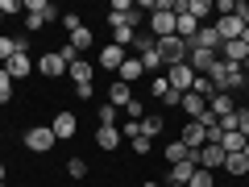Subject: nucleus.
<instances>
[{
  "label": "nucleus",
  "mask_w": 249,
  "mask_h": 187,
  "mask_svg": "<svg viewBox=\"0 0 249 187\" xmlns=\"http://www.w3.org/2000/svg\"><path fill=\"white\" fill-rule=\"evenodd\" d=\"M142 187H158V183H154V179H145V183H142Z\"/></svg>",
  "instance_id": "44"
},
{
  "label": "nucleus",
  "mask_w": 249,
  "mask_h": 187,
  "mask_svg": "<svg viewBox=\"0 0 249 187\" xmlns=\"http://www.w3.org/2000/svg\"><path fill=\"white\" fill-rule=\"evenodd\" d=\"M62 25L75 34V29H83V21H79V13H62Z\"/></svg>",
  "instance_id": "41"
},
{
  "label": "nucleus",
  "mask_w": 249,
  "mask_h": 187,
  "mask_svg": "<svg viewBox=\"0 0 249 187\" xmlns=\"http://www.w3.org/2000/svg\"><path fill=\"white\" fill-rule=\"evenodd\" d=\"M166 83L178 92V96H187V92H191V83H196V71H191V62H178V67H170V71H166Z\"/></svg>",
  "instance_id": "4"
},
{
  "label": "nucleus",
  "mask_w": 249,
  "mask_h": 187,
  "mask_svg": "<svg viewBox=\"0 0 249 187\" xmlns=\"http://www.w3.org/2000/svg\"><path fill=\"white\" fill-rule=\"evenodd\" d=\"M150 92H154V96H158V100H166L170 83H166V79H150Z\"/></svg>",
  "instance_id": "39"
},
{
  "label": "nucleus",
  "mask_w": 249,
  "mask_h": 187,
  "mask_svg": "<svg viewBox=\"0 0 249 187\" xmlns=\"http://www.w3.org/2000/svg\"><path fill=\"white\" fill-rule=\"evenodd\" d=\"M121 62H124L121 46H104V50H100V67H104V71H121Z\"/></svg>",
  "instance_id": "20"
},
{
  "label": "nucleus",
  "mask_w": 249,
  "mask_h": 187,
  "mask_svg": "<svg viewBox=\"0 0 249 187\" xmlns=\"http://www.w3.org/2000/svg\"><path fill=\"white\" fill-rule=\"evenodd\" d=\"M196 170H199V162H196V158H187V162H175V167H170V183H183V187H187Z\"/></svg>",
  "instance_id": "16"
},
{
  "label": "nucleus",
  "mask_w": 249,
  "mask_h": 187,
  "mask_svg": "<svg viewBox=\"0 0 249 187\" xmlns=\"http://www.w3.org/2000/svg\"><path fill=\"white\" fill-rule=\"evenodd\" d=\"M0 13H4V17H9V13H21V4L17 0H0Z\"/></svg>",
  "instance_id": "42"
},
{
  "label": "nucleus",
  "mask_w": 249,
  "mask_h": 187,
  "mask_svg": "<svg viewBox=\"0 0 249 187\" xmlns=\"http://www.w3.org/2000/svg\"><path fill=\"white\" fill-rule=\"evenodd\" d=\"M224 170H229V175H245L249 158H245V154H224Z\"/></svg>",
  "instance_id": "26"
},
{
  "label": "nucleus",
  "mask_w": 249,
  "mask_h": 187,
  "mask_svg": "<svg viewBox=\"0 0 249 187\" xmlns=\"http://www.w3.org/2000/svg\"><path fill=\"white\" fill-rule=\"evenodd\" d=\"M0 183H4V162H0Z\"/></svg>",
  "instance_id": "45"
},
{
  "label": "nucleus",
  "mask_w": 249,
  "mask_h": 187,
  "mask_svg": "<svg viewBox=\"0 0 249 187\" xmlns=\"http://www.w3.org/2000/svg\"><path fill=\"white\" fill-rule=\"evenodd\" d=\"M121 142H124V137H121L116 125H100V129H96V146H100V150H116Z\"/></svg>",
  "instance_id": "12"
},
{
  "label": "nucleus",
  "mask_w": 249,
  "mask_h": 187,
  "mask_svg": "<svg viewBox=\"0 0 249 187\" xmlns=\"http://www.w3.org/2000/svg\"><path fill=\"white\" fill-rule=\"evenodd\" d=\"M241 71H245V79H249V58H245V62H241Z\"/></svg>",
  "instance_id": "43"
},
{
  "label": "nucleus",
  "mask_w": 249,
  "mask_h": 187,
  "mask_svg": "<svg viewBox=\"0 0 249 187\" xmlns=\"http://www.w3.org/2000/svg\"><path fill=\"white\" fill-rule=\"evenodd\" d=\"M208 79L216 83V92H232V88H241V83H245V71H241V67H232V62H224V58H216V67L208 71Z\"/></svg>",
  "instance_id": "1"
},
{
  "label": "nucleus",
  "mask_w": 249,
  "mask_h": 187,
  "mask_svg": "<svg viewBox=\"0 0 249 187\" xmlns=\"http://www.w3.org/2000/svg\"><path fill=\"white\" fill-rule=\"evenodd\" d=\"M170 187H183V183H170Z\"/></svg>",
  "instance_id": "47"
},
{
  "label": "nucleus",
  "mask_w": 249,
  "mask_h": 187,
  "mask_svg": "<svg viewBox=\"0 0 249 187\" xmlns=\"http://www.w3.org/2000/svg\"><path fill=\"white\" fill-rule=\"evenodd\" d=\"M133 100V92H129V83H121V79H112V88H108V104H116V108H124Z\"/></svg>",
  "instance_id": "21"
},
{
  "label": "nucleus",
  "mask_w": 249,
  "mask_h": 187,
  "mask_svg": "<svg viewBox=\"0 0 249 187\" xmlns=\"http://www.w3.org/2000/svg\"><path fill=\"white\" fill-rule=\"evenodd\" d=\"M137 58H142V67H145V71H158V67H162L158 42H154V46H142V50H137Z\"/></svg>",
  "instance_id": "22"
},
{
  "label": "nucleus",
  "mask_w": 249,
  "mask_h": 187,
  "mask_svg": "<svg viewBox=\"0 0 249 187\" xmlns=\"http://www.w3.org/2000/svg\"><path fill=\"white\" fill-rule=\"evenodd\" d=\"M50 129H54V137H58V142H67V137H75L79 121H75V112H58V116L50 121Z\"/></svg>",
  "instance_id": "8"
},
{
  "label": "nucleus",
  "mask_w": 249,
  "mask_h": 187,
  "mask_svg": "<svg viewBox=\"0 0 249 187\" xmlns=\"http://www.w3.org/2000/svg\"><path fill=\"white\" fill-rule=\"evenodd\" d=\"M191 92H196V96H204V100H212V96H216V83L208 79V75H196V83H191Z\"/></svg>",
  "instance_id": "27"
},
{
  "label": "nucleus",
  "mask_w": 249,
  "mask_h": 187,
  "mask_svg": "<svg viewBox=\"0 0 249 187\" xmlns=\"http://www.w3.org/2000/svg\"><path fill=\"white\" fill-rule=\"evenodd\" d=\"M67 75H71L75 79V88H79V83H91V62H71V67H67Z\"/></svg>",
  "instance_id": "25"
},
{
  "label": "nucleus",
  "mask_w": 249,
  "mask_h": 187,
  "mask_svg": "<svg viewBox=\"0 0 249 187\" xmlns=\"http://www.w3.org/2000/svg\"><path fill=\"white\" fill-rule=\"evenodd\" d=\"M129 146H133L137 154H150V150H154V142H150V137H145V133H142V137H133V142H129Z\"/></svg>",
  "instance_id": "38"
},
{
  "label": "nucleus",
  "mask_w": 249,
  "mask_h": 187,
  "mask_svg": "<svg viewBox=\"0 0 249 187\" xmlns=\"http://www.w3.org/2000/svg\"><path fill=\"white\" fill-rule=\"evenodd\" d=\"M58 58L67 62V67H71V62H79V50H75V46L67 42V46H58Z\"/></svg>",
  "instance_id": "36"
},
{
  "label": "nucleus",
  "mask_w": 249,
  "mask_h": 187,
  "mask_svg": "<svg viewBox=\"0 0 249 187\" xmlns=\"http://www.w3.org/2000/svg\"><path fill=\"white\" fill-rule=\"evenodd\" d=\"M191 46H196V50H212V54H220V34H216V25H199V34H196V42H191Z\"/></svg>",
  "instance_id": "7"
},
{
  "label": "nucleus",
  "mask_w": 249,
  "mask_h": 187,
  "mask_svg": "<svg viewBox=\"0 0 249 187\" xmlns=\"http://www.w3.org/2000/svg\"><path fill=\"white\" fill-rule=\"evenodd\" d=\"M67 175H71V179H83V175H88V162H83V158H71V162H67Z\"/></svg>",
  "instance_id": "35"
},
{
  "label": "nucleus",
  "mask_w": 249,
  "mask_h": 187,
  "mask_svg": "<svg viewBox=\"0 0 249 187\" xmlns=\"http://www.w3.org/2000/svg\"><path fill=\"white\" fill-rule=\"evenodd\" d=\"M237 133L249 142V112H241V108H237Z\"/></svg>",
  "instance_id": "40"
},
{
  "label": "nucleus",
  "mask_w": 249,
  "mask_h": 187,
  "mask_svg": "<svg viewBox=\"0 0 249 187\" xmlns=\"http://www.w3.org/2000/svg\"><path fill=\"white\" fill-rule=\"evenodd\" d=\"M216 58H220V54H212V50H196V46H191V54H187V62H191V71H199V75H208L216 67Z\"/></svg>",
  "instance_id": "10"
},
{
  "label": "nucleus",
  "mask_w": 249,
  "mask_h": 187,
  "mask_svg": "<svg viewBox=\"0 0 249 187\" xmlns=\"http://www.w3.org/2000/svg\"><path fill=\"white\" fill-rule=\"evenodd\" d=\"M71 46H75V50H88V46H91V29H88V25L75 29V34H71Z\"/></svg>",
  "instance_id": "31"
},
{
  "label": "nucleus",
  "mask_w": 249,
  "mask_h": 187,
  "mask_svg": "<svg viewBox=\"0 0 249 187\" xmlns=\"http://www.w3.org/2000/svg\"><path fill=\"white\" fill-rule=\"evenodd\" d=\"M142 75H145L142 58H124L121 62V83H133V79H142Z\"/></svg>",
  "instance_id": "23"
},
{
  "label": "nucleus",
  "mask_w": 249,
  "mask_h": 187,
  "mask_svg": "<svg viewBox=\"0 0 249 187\" xmlns=\"http://www.w3.org/2000/svg\"><path fill=\"white\" fill-rule=\"evenodd\" d=\"M21 50H25V37H0V62H9Z\"/></svg>",
  "instance_id": "24"
},
{
  "label": "nucleus",
  "mask_w": 249,
  "mask_h": 187,
  "mask_svg": "<svg viewBox=\"0 0 249 187\" xmlns=\"http://www.w3.org/2000/svg\"><path fill=\"white\" fill-rule=\"evenodd\" d=\"M108 25H112V46H121V50H129L133 46V29L124 25V17H116V13H108Z\"/></svg>",
  "instance_id": "5"
},
{
  "label": "nucleus",
  "mask_w": 249,
  "mask_h": 187,
  "mask_svg": "<svg viewBox=\"0 0 249 187\" xmlns=\"http://www.w3.org/2000/svg\"><path fill=\"white\" fill-rule=\"evenodd\" d=\"M142 133H145V137L154 142V137L162 133V116H142Z\"/></svg>",
  "instance_id": "29"
},
{
  "label": "nucleus",
  "mask_w": 249,
  "mask_h": 187,
  "mask_svg": "<svg viewBox=\"0 0 249 187\" xmlns=\"http://www.w3.org/2000/svg\"><path fill=\"white\" fill-rule=\"evenodd\" d=\"M0 17H4V13H0Z\"/></svg>",
  "instance_id": "48"
},
{
  "label": "nucleus",
  "mask_w": 249,
  "mask_h": 187,
  "mask_svg": "<svg viewBox=\"0 0 249 187\" xmlns=\"http://www.w3.org/2000/svg\"><path fill=\"white\" fill-rule=\"evenodd\" d=\"M158 54H162V62H166V67H178V62H187V54H191V42H183L178 34L158 37Z\"/></svg>",
  "instance_id": "2"
},
{
  "label": "nucleus",
  "mask_w": 249,
  "mask_h": 187,
  "mask_svg": "<svg viewBox=\"0 0 249 187\" xmlns=\"http://www.w3.org/2000/svg\"><path fill=\"white\" fill-rule=\"evenodd\" d=\"M13 100V79H9V71L0 67V104H9Z\"/></svg>",
  "instance_id": "33"
},
{
  "label": "nucleus",
  "mask_w": 249,
  "mask_h": 187,
  "mask_svg": "<svg viewBox=\"0 0 249 187\" xmlns=\"http://www.w3.org/2000/svg\"><path fill=\"white\" fill-rule=\"evenodd\" d=\"M178 142L191 146V150H204V146H208V129H204L199 121H187V125H183V137H178Z\"/></svg>",
  "instance_id": "6"
},
{
  "label": "nucleus",
  "mask_w": 249,
  "mask_h": 187,
  "mask_svg": "<svg viewBox=\"0 0 249 187\" xmlns=\"http://www.w3.org/2000/svg\"><path fill=\"white\" fill-rule=\"evenodd\" d=\"M208 112H212L216 121H220V116H229V112H237V104H232V100H229V92H216V96L208 100Z\"/></svg>",
  "instance_id": "17"
},
{
  "label": "nucleus",
  "mask_w": 249,
  "mask_h": 187,
  "mask_svg": "<svg viewBox=\"0 0 249 187\" xmlns=\"http://www.w3.org/2000/svg\"><path fill=\"white\" fill-rule=\"evenodd\" d=\"M241 154H245V158H249V142H245V150H241Z\"/></svg>",
  "instance_id": "46"
},
{
  "label": "nucleus",
  "mask_w": 249,
  "mask_h": 187,
  "mask_svg": "<svg viewBox=\"0 0 249 187\" xmlns=\"http://www.w3.org/2000/svg\"><path fill=\"white\" fill-rule=\"evenodd\" d=\"M142 112H145L142 100H129V104H124V116H129V121H142Z\"/></svg>",
  "instance_id": "37"
},
{
  "label": "nucleus",
  "mask_w": 249,
  "mask_h": 187,
  "mask_svg": "<svg viewBox=\"0 0 249 187\" xmlns=\"http://www.w3.org/2000/svg\"><path fill=\"white\" fill-rule=\"evenodd\" d=\"M121 137H124V142L142 137V121H129V116H124V129H121Z\"/></svg>",
  "instance_id": "34"
},
{
  "label": "nucleus",
  "mask_w": 249,
  "mask_h": 187,
  "mask_svg": "<svg viewBox=\"0 0 249 187\" xmlns=\"http://www.w3.org/2000/svg\"><path fill=\"white\" fill-rule=\"evenodd\" d=\"M187 158L199 162V150H191V146H183V142H170L166 146V162H170V167H175V162H187Z\"/></svg>",
  "instance_id": "19"
},
{
  "label": "nucleus",
  "mask_w": 249,
  "mask_h": 187,
  "mask_svg": "<svg viewBox=\"0 0 249 187\" xmlns=\"http://www.w3.org/2000/svg\"><path fill=\"white\" fill-rule=\"evenodd\" d=\"M29 67H34V62H29V54H25V50H21V54H13V58L4 62L9 79H25V75H29Z\"/></svg>",
  "instance_id": "14"
},
{
  "label": "nucleus",
  "mask_w": 249,
  "mask_h": 187,
  "mask_svg": "<svg viewBox=\"0 0 249 187\" xmlns=\"http://www.w3.org/2000/svg\"><path fill=\"white\" fill-rule=\"evenodd\" d=\"M25 146H29L34 154H46V150H54V146H58V137H54L50 125H34V129L25 133Z\"/></svg>",
  "instance_id": "3"
},
{
  "label": "nucleus",
  "mask_w": 249,
  "mask_h": 187,
  "mask_svg": "<svg viewBox=\"0 0 249 187\" xmlns=\"http://www.w3.org/2000/svg\"><path fill=\"white\" fill-rule=\"evenodd\" d=\"M37 71H42L46 79H54V75H67V62H62L58 54L50 50V54H42V62H37Z\"/></svg>",
  "instance_id": "15"
},
{
  "label": "nucleus",
  "mask_w": 249,
  "mask_h": 187,
  "mask_svg": "<svg viewBox=\"0 0 249 187\" xmlns=\"http://www.w3.org/2000/svg\"><path fill=\"white\" fill-rule=\"evenodd\" d=\"M216 34H220V42H237V37L245 34V25H241L237 13H232V17H220V21H216Z\"/></svg>",
  "instance_id": "11"
},
{
  "label": "nucleus",
  "mask_w": 249,
  "mask_h": 187,
  "mask_svg": "<svg viewBox=\"0 0 249 187\" xmlns=\"http://www.w3.org/2000/svg\"><path fill=\"white\" fill-rule=\"evenodd\" d=\"M96 116H100V125H116L121 108H116V104H100V108H96Z\"/></svg>",
  "instance_id": "30"
},
{
  "label": "nucleus",
  "mask_w": 249,
  "mask_h": 187,
  "mask_svg": "<svg viewBox=\"0 0 249 187\" xmlns=\"http://www.w3.org/2000/svg\"><path fill=\"white\" fill-rule=\"evenodd\" d=\"M25 13H29V17H37L42 25H46V21H62V13L54 9L50 0H29V4H25Z\"/></svg>",
  "instance_id": "9"
},
{
  "label": "nucleus",
  "mask_w": 249,
  "mask_h": 187,
  "mask_svg": "<svg viewBox=\"0 0 249 187\" xmlns=\"http://www.w3.org/2000/svg\"><path fill=\"white\" fill-rule=\"evenodd\" d=\"M199 167H204V170L224 167V146H204V150H199Z\"/></svg>",
  "instance_id": "18"
},
{
  "label": "nucleus",
  "mask_w": 249,
  "mask_h": 187,
  "mask_svg": "<svg viewBox=\"0 0 249 187\" xmlns=\"http://www.w3.org/2000/svg\"><path fill=\"white\" fill-rule=\"evenodd\" d=\"M187 187H216V179H212V170H204V167H199L196 175H191V183H187Z\"/></svg>",
  "instance_id": "32"
},
{
  "label": "nucleus",
  "mask_w": 249,
  "mask_h": 187,
  "mask_svg": "<svg viewBox=\"0 0 249 187\" xmlns=\"http://www.w3.org/2000/svg\"><path fill=\"white\" fill-rule=\"evenodd\" d=\"M220 54H224V62H232V67H241V62L249 58V46H245V42L237 37V42H224V46H220Z\"/></svg>",
  "instance_id": "13"
},
{
  "label": "nucleus",
  "mask_w": 249,
  "mask_h": 187,
  "mask_svg": "<svg viewBox=\"0 0 249 187\" xmlns=\"http://www.w3.org/2000/svg\"><path fill=\"white\" fill-rule=\"evenodd\" d=\"M220 146H224V154H241V150H245V137L232 129V133H224V142H220Z\"/></svg>",
  "instance_id": "28"
}]
</instances>
